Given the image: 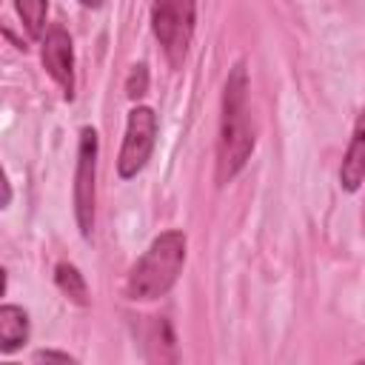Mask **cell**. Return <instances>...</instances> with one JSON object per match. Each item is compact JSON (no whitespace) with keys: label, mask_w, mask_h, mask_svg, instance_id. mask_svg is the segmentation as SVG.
Returning a JSON list of instances; mask_svg holds the SVG:
<instances>
[{"label":"cell","mask_w":365,"mask_h":365,"mask_svg":"<svg viewBox=\"0 0 365 365\" xmlns=\"http://www.w3.org/2000/svg\"><path fill=\"white\" fill-rule=\"evenodd\" d=\"M248 68L237 60L228 68L220 97V125H217V163L214 180L217 185H228L251 160L257 134L251 117V97H248Z\"/></svg>","instance_id":"6da1fadb"},{"label":"cell","mask_w":365,"mask_h":365,"mask_svg":"<svg viewBox=\"0 0 365 365\" xmlns=\"http://www.w3.org/2000/svg\"><path fill=\"white\" fill-rule=\"evenodd\" d=\"M185 251L188 240L180 228H168L160 237H154L125 277V297L134 302H151L165 297L182 274Z\"/></svg>","instance_id":"7a4b0ae2"},{"label":"cell","mask_w":365,"mask_h":365,"mask_svg":"<svg viewBox=\"0 0 365 365\" xmlns=\"http://www.w3.org/2000/svg\"><path fill=\"white\" fill-rule=\"evenodd\" d=\"M197 26V0H154L151 34L171 68H182Z\"/></svg>","instance_id":"3957f363"},{"label":"cell","mask_w":365,"mask_h":365,"mask_svg":"<svg viewBox=\"0 0 365 365\" xmlns=\"http://www.w3.org/2000/svg\"><path fill=\"white\" fill-rule=\"evenodd\" d=\"M97 154L100 137L97 128L83 125L77 140V165H74V220L83 240H91L94 231V211H97Z\"/></svg>","instance_id":"277c9868"},{"label":"cell","mask_w":365,"mask_h":365,"mask_svg":"<svg viewBox=\"0 0 365 365\" xmlns=\"http://www.w3.org/2000/svg\"><path fill=\"white\" fill-rule=\"evenodd\" d=\"M157 134H160V120H157L154 108L134 106L125 117V134H123V145L117 154L120 180H134L148 165L154 145H157Z\"/></svg>","instance_id":"5b68a950"},{"label":"cell","mask_w":365,"mask_h":365,"mask_svg":"<svg viewBox=\"0 0 365 365\" xmlns=\"http://www.w3.org/2000/svg\"><path fill=\"white\" fill-rule=\"evenodd\" d=\"M40 57H43V68L48 71V77L63 88V97L71 103L77 80H74V43H71L68 31L60 29V26H51L43 34Z\"/></svg>","instance_id":"8992f818"},{"label":"cell","mask_w":365,"mask_h":365,"mask_svg":"<svg viewBox=\"0 0 365 365\" xmlns=\"http://www.w3.org/2000/svg\"><path fill=\"white\" fill-rule=\"evenodd\" d=\"M362 182H365V106L356 114L348 148H345L342 163H339V185H342V191H356Z\"/></svg>","instance_id":"52a82bcc"},{"label":"cell","mask_w":365,"mask_h":365,"mask_svg":"<svg viewBox=\"0 0 365 365\" xmlns=\"http://www.w3.org/2000/svg\"><path fill=\"white\" fill-rule=\"evenodd\" d=\"M29 342V314L20 305H0V354H11Z\"/></svg>","instance_id":"ba28073f"},{"label":"cell","mask_w":365,"mask_h":365,"mask_svg":"<svg viewBox=\"0 0 365 365\" xmlns=\"http://www.w3.org/2000/svg\"><path fill=\"white\" fill-rule=\"evenodd\" d=\"M54 285L60 288V294L66 299H71L80 308H86L91 302L88 299V282H86V277L80 274V268L74 262H57L54 265Z\"/></svg>","instance_id":"9c48e42d"},{"label":"cell","mask_w":365,"mask_h":365,"mask_svg":"<svg viewBox=\"0 0 365 365\" xmlns=\"http://www.w3.org/2000/svg\"><path fill=\"white\" fill-rule=\"evenodd\" d=\"M14 11L31 40H43L46 34V11L48 0H14Z\"/></svg>","instance_id":"30bf717a"},{"label":"cell","mask_w":365,"mask_h":365,"mask_svg":"<svg viewBox=\"0 0 365 365\" xmlns=\"http://www.w3.org/2000/svg\"><path fill=\"white\" fill-rule=\"evenodd\" d=\"M145 339H148L145 345H151V348H154V351L148 354V359L171 362L168 351H174V354H177V348H174V334H171V325H168L163 317H154V322H151V328H148Z\"/></svg>","instance_id":"8fae6325"},{"label":"cell","mask_w":365,"mask_h":365,"mask_svg":"<svg viewBox=\"0 0 365 365\" xmlns=\"http://www.w3.org/2000/svg\"><path fill=\"white\" fill-rule=\"evenodd\" d=\"M145 91H148V66H145V63H137V66H131V71H128L125 94H128L131 100H140Z\"/></svg>","instance_id":"7c38bea8"},{"label":"cell","mask_w":365,"mask_h":365,"mask_svg":"<svg viewBox=\"0 0 365 365\" xmlns=\"http://www.w3.org/2000/svg\"><path fill=\"white\" fill-rule=\"evenodd\" d=\"M34 362H74V356H68L66 351H37Z\"/></svg>","instance_id":"4fadbf2b"},{"label":"cell","mask_w":365,"mask_h":365,"mask_svg":"<svg viewBox=\"0 0 365 365\" xmlns=\"http://www.w3.org/2000/svg\"><path fill=\"white\" fill-rule=\"evenodd\" d=\"M80 6H86V9H100L103 6V0H77Z\"/></svg>","instance_id":"5bb4252c"}]
</instances>
